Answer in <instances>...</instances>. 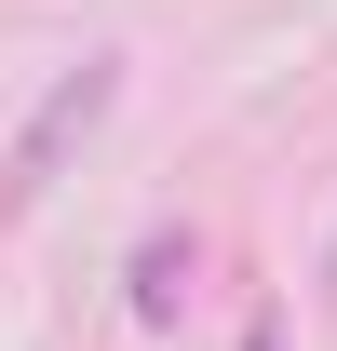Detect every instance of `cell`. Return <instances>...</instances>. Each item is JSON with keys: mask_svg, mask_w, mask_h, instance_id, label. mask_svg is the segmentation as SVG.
Segmentation results:
<instances>
[{"mask_svg": "<svg viewBox=\"0 0 337 351\" xmlns=\"http://www.w3.org/2000/svg\"><path fill=\"white\" fill-rule=\"evenodd\" d=\"M108 95H122V54H82V68H68V82H54L41 108H27V135L0 149V217H27L54 176H68V149H82V135L108 122Z\"/></svg>", "mask_w": 337, "mask_h": 351, "instance_id": "6da1fadb", "label": "cell"}, {"mask_svg": "<svg viewBox=\"0 0 337 351\" xmlns=\"http://www.w3.org/2000/svg\"><path fill=\"white\" fill-rule=\"evenodd\" d=\"M189 270H203V243H189V230H149V243H135V324H175V298H189Z\"/></svg>", "mask_w": 337, "mask_h": 351, "instance_id": "7a4b0ae2", "label": "cell"}, {"mask_svg": "<svg viewBox=\"0 0 337 351\" xmlns=\"http://www.w3.org/2000/svg\"><path fill=\"white\" fill-rule=\"evenodd\" d=\"M243 351H284V324H270V311H256V324H243Z\"/></svg>", "mask_w": 337, "mask_h": 351, "instance_id": "3957f363", "label": "cell"}]
</instances>
